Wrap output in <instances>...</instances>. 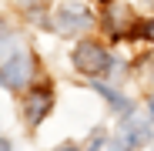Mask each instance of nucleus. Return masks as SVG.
<instances>
[{
  "label": "nucleus",
  "instance_id": "nucleus-3",
  "mask_svg": "<svg viewBox=\"0 0 154 151\" xmlns=\"http://www.w3.org/2000/svg\"><path fill=\"white\" fill-rule=\"evenodd\" d=\"M54 27H57V34H84V30L94 27V17H91V10L81 7V4H67V7L57 10Z\"/></svg>",
  "mask_w": 154,
  "mask_h": 151
},
{
  "label": "nucleus",
  "instance_id": "nucleus-6",
  "mask_svg": "<svg viewBox=\"0 0 154 151\" xmlns=\"http://www.w3.org/2000/svg\"><path fill=\"white\" fill-rule=\"evenodd\" d=\"M127 24H131V14L121 10V7H111V10H107V17H104V27H107L114 37L127 34Z\"/></svg>",
  "mask_w": 154,
  "mask_h": 151
},
{
  "label": "nucleus",
  "instance_id": "nucleus-10",
  "mask_svg": "<svg viewBox=\"0 0 154 151\" xmlns=\"http://www.w3.org/2000/svg\"><path fill=\"white\" fill-rule=\"evenodd\" d=\"M111 151H131V144H127V141L124 144H111Z\"/></svg>",
  "mask_w": 154,
  "mask_h": 151
},
{
  "label": "nucleus",
  "instance_id": "nucleus-2",
  "mask_svg": "<svg viewBox=\"0 0 154 151\" xmlns=\"http://www.w3.org/2000/svg\"><path fill=\"white\" fill-rule=\"evenodd\" d=\"M30 77H34V61H30L27 50H17V54L0 67V84L10 87V91H20Z\"/></svg>",
  "mask_w": 154,
  "mask_h": 151
},
{
  "label": "nucleus",
  "instance_id": "nucleus-12",
  "mask_svg": "<svg viewBox=\"0 0 154 151\" xmlns=\"http://www.w3.org/2000/svg\"><path fill=\"white\" fill-rule=\"evenodd\" d=\"M147 111H151V118H154V94L147 97Z\"/></svg>",
  "mask_w": 154,
  "mask_h": 151
},
{
  "label": "nucleus",
  "instance_id": "nucleus-17",
  "mask_svg": "<svg viewBox=\"0 0 154 151\" xmlns=\"http://www.w3.org/2000/svg\"><path fill=\"white\" fill-rule=\"evenodd\" d=\"M104 4H114V0H104Z\"/></svg>",
  "mask_w": 154,
  "mask_h": 151
},
{
  "label": "nucleus",
  "instance_id": "nucleus-16",
  "mask_svg": "<svg viewBox=\"0 0 154 151\" xmlns=\"http://www.w3.org/2000/svg\"><path fill=\"white\" fill-rule=\"evenodd\" d=\"M64 151H77V148H64Z\"/></svg>",
  "mask_w": 154,
  "mask_h": 151
},
{
  "label": "nucleus",
  "instance_id": "nucleus-9",
  "mask_svg": "<svg viewBox=\"0 0 154 151\" xmlns=\"http://www.w3.org/2000/svg\"><path fill=\"white\" fill-rule=\"evenodd\" d=\"M100 148H104V134L97 131V134L91 138V144H87V151H100Z\"/></svg>",
  "mask_w": 154,
  "mask_h": 151
},
{
  "label": "nucleus",
  "instance_id": "nucleus-1",
  "mask_svg": "<svg viewBox=\"0 0 154 151\" xmlns=\"http://www.w3.org/2000/svg\"><path fill=\"white\" fill-rule=\"evenodd\" d=\"M74 67L81 71V74L97 77V74H104V71L111 67V54H107L97 40H81V44L74 47Z\"/></svg>",
  "mask_w": 154,
  "mask_h": 151
},
{
  "label": "nucleus",
  "instance_id": "nucleus-4",
  "mask_svg": "<svg viewBox=\"0 0 154 151\" xmlns=\"http://www.w3.org/2000/svg\"><path fill=\"white\" fill-rule=\"evenodd\" d=\"M50 104H54L50 91H30L27 101H23V121H27L30 128H37V124L50 114Z\"/></svg>",
  "mask_w": 154,
  "mask_h": 151
},
{
  "label": "nucleus",
  "instance_id": "nucleus-15",
  "mask_svg": "<svg viewBox=\"0 0 154 151\" xmlns=\"http://www.w3.org/2000/svg\"><path fill=\"white\" fill-rule=\"evenodd\" d=\"M144 4H147V7H154V0H144Z\"/></svg>",
  "mask_w": 154,
  "mask_h": 151
},
{
  "label": "nucleus",
  "instance_id": "nucleus-7",
  "mask_svg": "<svg viewBox=\"0 0 154 151\" xmlns=\"http://www.w3.org/2000/svg\"><path fill=\"white\" fill-rule=\"evenodd\" d=\"M94 91H97L100 97H107L114 111H124V114H127V111H131V104H127V97H124V94H117L114 87H107V84H97V81H94Z\"/></svg>",
  "mask_w": 154,
  "mask_h": 151
},
{
  "label": "nucleus",
  "instance_id": "nucleus-8",
  "mask_svg": "<svg viewBox=\"0 0 154 151\" xmlns=\"http://www.w3.org/2000/svg\"><path fill=\"white\" fill-rule=\"evenodd\" d=\"M137 34H141L144 40H154V17H151V20H141V27H137Z\"/></svg>",
  "mask_w": 154,
  "mask_h": 151
},
{
  "label": "nucleus",
  "instance_id": "nucleus-14",
  "mask_svg": "<svg viewBox=\"0 0 154 151\" xmlns=\"http://www.w3.org/2000/svg\"><path fill=\"white\" fill-rule=\"evenodd\" d=\"M0 37H4V20H0Z\"/></svg>",
  "mask_w": 154,
  "mask_h": 151
},
{
  "label": "nucleus",
  "instance_id": "nucleus-13",
  "mask_svg": "<svg viewBox=\"0 0 154 151\" xmlns=\"http://www.w3.org/2000/svg\"><path fill=\"white\" fill-rule=\"evenodd\" d=\"M0 151H10V141H4V138H0Z\"/></svg>",
  "mask_w": 154,
  "mask_h": 151
},
{
  "label": "nucleus",
  "instance_id": "nucleus-11",
  "mask_svg": "<svg viewBox=\"0 0 154 151\" xmlns=\"http://www.w3.org/2000/svg\"><path fill=\"white\" fill-rule=\"evenodd\" d=\"M23 7H37V4H44V0H20Z\"/></svg>",
  "mask_w": 154,
  "mask_h": 151
},
{
  "label": "nucleus",
  "instance_id": "nucleus-5",
  "mask_svg": "<svg viewBox=\"0 0 154 151\" xmlns=\"http://www.w3.org/2000/svg\"><path fill=\"white\" fill-rule=\"evenodd\" d=\"M124 141L131 144V148H147L151 144V124L141 121V118H131L124 124Z\"/></svg>",
  "mask_w": 154,
  "mask_h": 151
}]
</instances>
